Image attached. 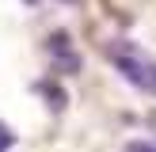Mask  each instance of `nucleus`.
Instances as JSON below:
<instances>
[{
  "instance_id": "f257e3e1",
  "label": "nucleus",
  "mask_w": 156,
  "mask_h": 152,
  "mask_svg": "<svg viewBox=\"0 0 156 152\" xmlns=\"http://www.w3.org/2000/svg\"><path fill=\"white\" fill-rule=\"evenodd\" d=\"M107 61H111L137 91H145V95L156 99V57H149L137 42H129V38L107 42Z\"/></svg>"
},
{
  "instance_id": "f03ea898",
  "label": "nucleus",
  "mask_w": 156,
  "mask_h": 152,
  "mask_svg": "<svg viewBox=\"0 0 156 152\" xmlns=\"http://www.w3.org/2000/svg\"><path fill=\"white\" fill-rule=\"evenodd\" d=\"M50 50L57 53L53 61H57L61 72H76V68H80V57L73 53V46H69V38H65V34H53V38H50Z\"/></svg>"
},
{
  "instance_id": "7ed1b4c3",
  "label": "nucleus",
  "mask_w": 156,
  "mask_h": 152,
  "mask_svg": "<svg viewBox=\"0 0 156 152\" xmlns=\"http://www.w3.org/2000/svg\"><path fill=\"white\" fill-rule=\"evenodd\" d=\"M38 91H42L46 99H53V110H61V106H65V95L57 91V84H38Z\"/></svg>"
},
{
  "instance_id": "20e7f679",
  "label": "nucleus",
  "mask_w": 156,
  "mask_h": 152,
  "mask_svg": "<svg viewBox=\"0 0 156 152\" xmlns=\"http://www.w3.org/2000/svg\"><path fill=\"white\" fill-rule=\"evenodd\" d=\"M126 152H156V141H129Z\"/></svg>"
},
{
  "instance_id": "39448f33",
  "label": "nucleus",
  "mask_w": 156,
  "mask_h": 152,
  "mask_svg": "<svg viewBox=\"0 0 156 152\" xmlns=\"http://www.w3.org/2000/svg\"><path fill=\"white\" fill-rule=\"evenodd\" d=\"M12 144H15V137H12V129H8L4 122H0V152H8V148H12Z\"/></svg>"
},
{
  "instance_id": "423d86ee",
  "label": "nucleus",
  "mask_w": 156,
  "mask_h": 152,
  "mask_svg": "<svg viewBox=\"0 0 156 152\" xmlns=\"http://www.w3.org/2000/svg\"><path fill=\"white\" fill-rule=\"evenodd\" d=\"M27 4H38V0H27ZM61 4H73V0H61Z\"/></svg>"
}]
</instances>
